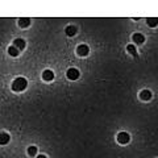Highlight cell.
Segmentation results:
<instances>
[{
    "label": "cell",
    "instance_id": "1",
    "mask_svg": "<svg viewBox=\"0 0 158 158\" xmlns=\"http://www.w3.org/2000/svg\"><path fill=\"white\" fill-rule=\"evenodd\" d=\"M27 86H28V81H27L25 78H23V77H19V78H16L12 82V90L15 92H21V91H24L27 88Z\"/></svg>",
    "mask_w": 158,
    "mask_h": 158
},
{
    "label": "cell",
    "instance_id": "2",
    "mask_svg": "<svg viewBox=\"0 0 158 158\" xmlns=\"http://www.w3.org/2000/svg\"><path fill=\"white\" fill-rule=\"evenodd\" d=\"M129 140H131V136L128 135L127 132H120V133L117 135V142H118V144H121V145L128 144V142H129Z\"/></svg>",
    "mask_w": 158,
    "mask_h": 158
},
{
    "label": "cell",
    "instance_id": "3",
    "mask_svg": "<svg viewBox=\"0 0 158 158\" xmlns=\"http://www.w3.org/2000/svg\"><path fill=\"white\" fill-rule=\"evenodd\" d=\"M77 53H78V56L86 57V56H88V53H90V48L85 45V44H82V45H79L77 48Z\"/></svg>",
    "mask_w": 158,
    "mask_h": 158
},
{
    "label": "cell",
    "instance_id": "4",
    "mask_svg": "<svg viewBox=\"0 0 158 158\" xmlns=\"http://www.w3.org/2000/svg\"><path fill=\"white\" fill-rule=\"evenodd\" d=\"M67 78L70 79V81H75V79H78L79 78V70L78 69H74V67L69 69L67 70Z\"/></svg>",
    "mask_w": 158,
    "mask_h": 158
},
{
    "label": "cell",
    "instance_id": "5",
    "mask_svg": "<svg viewBox=\"0 0 158 158\" xmlns=\"http://www.w3.org/2000/svg\"><path fill=\"white\" fill-rule=\"evenodd\" d=\"M140 99H141V100H144V102L150 100V99H152V91L150 90H142L140 92Z\"/></svg>",
    "mask_w": 158,
    "mask_h": 158
},
{
    "label": "cell",
    "instance_id": "6",
    "mask_svg": "<svg viewBox=\"0 0 158 158\" xmlns=\"http://www.w3.org/2000/svg\"><path fill=\"white\" fill-rule=\"evenodd\" d=\"M42 79L45 82H50V81H53L54 79V73L52 71V70H45L42 73Z\"/></svg>",
    "mask_w": 158,
    "mask_h": 158
},
{
    "label": "cell",
    "instance_id": "7",
    "mask_svg": "<svg viewBox=\"0 0 158 158\" xmlns=\"http://www.w3.org/2000/svg\"><path fill=\"white\" fill-rule=\"evenodd\" d=\"M133 38V41H135L136 44H144L145 42V36L144 34H141V33H135L132 36Z\"/></svg>",
    "mask_w": 158,
    "mask_h": 158
},
{
    "label": "cell",
    "instance_id": "8",
    "mask_svg": "<svg viewBox=\"0 0 158 158\" xmlns=\"http://www.w3.org/2000/svg\"><path fill=\"white\" fill-rule=\"evenodd\" d=\"M9 140H11V137H9L8 133H6V132L0 133V145H7Z\"/></svg>",
    "mask_w": 158,
    "mask_h": 158
},
{
    "label": "cell",
    "instance_id": "9",
    "mask_svg": "<svg viewBox=\"0 0 158 158\" xmlns=\"http://www.w3.org/2000/svg\"><path fill=\"white\" fill-rule=\"evenodd\" d=\"M13 46H16L19 50H23V49L25 48V41H24L23 38H16L13 41Z\"/></svg>",
    "mask_w": 158,
    "mask_h": 158
},
{
    "label": "cell",
    "instance_id": "10",
    "mask_svg": "<svg viewBox=\"0 0 158 158\" xmlns=\"http://www.w3.org/2000/svg\"><path fill=\"white\" fill-rule=\"evenodd\" d=\"M77 32H78V29H77V27H74V25H69V27L66 28V34H67L69 37L75 36Z\"/></svg>",
    "mask_w": 158,
    "mask_h": 158
},
{
    "label": "cell",
    "instance_id": "11",
    "mask_svg": "<svg viewBox=\"0 0 158 158\" xmlns=\"http://www.w3.org/2000/svg\"><path fill=\"white\" fill-rule=\"evenodd\" d=\"M146 24L150 28H156L158 25V19L157 17H148L146 19Z\"/></svg>",
    "mask_w": 158,
    "mask_h": 158
},
{
    "label": "cell",
    "instance_id": "12",
    "mask_svg": "<svg viewBox=\"0 0 158 158\" xmlns=\"http://www.w3.org/2000/svg\"><path fill=\"white\" fill-rule=\"evenodd\" d=\"M29 24H31V20H29L28 17H21V19H19V25L21 27V28L29 27Z\"/></svg>",
    "mask_w": 158,
    "mask_h": 158
},
{
    "label": "cell",
    "instance_id": "13",
    "mask_svg": "<svg viewBox=\"0 0 158 158\" xmlns=\"http://www.w3.org/2000/svg\"><path fill=\"white\" fill-rule=\"evenodd\" d=\"M19 53H20V50H19V49L16 48V46H9L8 48V54H9V56H11V57H17L19 56Z\"/></svg>",
    "mask_w": 158,
    "mask_h": 158
},
{
    "label": "cell",
    "instance_id": "14",
    "mask_svg": "<svg viewBox=\"0 0 158 158\" xmlns=\"http://www.w3.org/2000/svg\"><path fill=\"white\" fill-rule=\"evenodd\" d=\"M127 49H128V52H129L131 54H133L135 57H137V50H136V46L135 45H132V44H131V45L127 46Z\"/></svg>",
    "mask_w": 158,
    "mask_h": 158
},
{
    "label": "cell",
    "instance_id": "15",
    "mask_svg": "<svg viewBox=\"0 0 158 158\" xmlns=\"http://www.w3.org/2000/svg\"><path fill=\"white\" fill-rule=\"evenodd\" d=\"M28 154L31 156V157L36 156V154H37V148H36V146H29V148H28Z\"/></svg>",
    "mask_w": 158,
    "mask_h": 158
},
{
    "label": "cell",
    "instance_id": "16",
    "mask_svg": "<svg viewBox=\"0 0 158 158\" xmlns=\"http://www.w3.org/2000/svg\"><path fill=\"white\" fill-rule=\"evenodd\" d=\"M37 158H48V157L44 156V154H40V156H37Z\"/></svg>",
    "mask_w": 158,
    "mask_h": 158
}]
</instances>
